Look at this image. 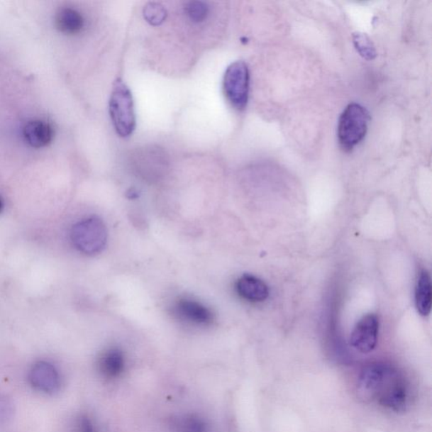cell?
<instances>
[{
    "label": "cell",
    "mask_w": 432,
    "mask_h": 432,
    "mask_svg": "<svg viewBox=\"0 0 432 432\" xmlns=\"http://www.w3.org/2000/svg\"><path fill=\"white\" fill-rule=\"evenodd\" d=\"M359 390L366 397L395 412L405 411L409 399L406 381L397 369L389 364L368 365L359 377Z\"/></svg>",
    "instance_id": "1"
},
{
    "label": "cell",
    "mask_w": 432,
    "mask_h": 432,
    "mask_svg": "<svg viewBox=\"0 0 432 432\" xmlns=\"http://www.w3.org/2000/svg\"><path fill=\"white\" fill-rule=\"evenodd\" d=\"M370 114L366 108L358 104L346 106L338 119V140L343 150L350 153L367 135Z\"/></svg>",
    "instance_id": "2"
},
{
    "label": "cell",
    "mask_w": 432,
    "mask_h": 432,
    "mask_svg": "<svg viewBox=\"0 0 432 432\" xmlns=\"http://www.w3.org/2000/svg\"><path fill=\"white\" fill-rule=\"evenodd\" d=\"M70 237L79 252L86 255H96L106 247L108 230L101 218L91 216L74 225Z\"/></svg>",
    "instance_id": "3"
},
{
    "label": "cell",
    "mask_w": 432,
    "mask_h": 432,
    "mask_svg": "<svg viewBox=\"0 0 432 432\" xmlns=\"http://www.w3.org/2000/svg\"><path fill=\"white\" fill-rule=\"evenodd\" d=\"M111 118L118 135L131 136L136 126V118L132 93L122 80L113 86L109 101Z\"/></svg>",
    "instance_id": "4"
},
{
    "label": "cell",
    "mask_w": 432,
    "mask_h": 432,
    "mask_svg": "<svg viewBox=\"0 0 432 432\" xmlns=\"http://www.w3.org/2000/svg\"><path fill=\"white\" fill-rule=\"evenodd\" d=\"M250 74L248 67L243 61H237L226 69L223 88L227 100L238 111L247 108L249 98Z\"/></svg>",
    "instance_id": "5"
},
{
    "label": "cell",
    "mask_w": 432,
    "mask_h": 432,
    "mask_svg": "<svg viewBox=\"0 0 432 432\" xmlns=\"http://www.w3.org/2000/svg\"><path fill=\"white\" fill-rule=\"evenodd\" d=\"M380 320L377 316L369 314L358 321L351 333L350 343L356 350L363 354L372 353L377 344Z\"/></svg>",
    "instance_id": "6"
},
{
    "label": "cell",
    "mask_w": 432,
    "mask_h": 432,
    "mask_svg": "<svg viewBox=\"0 0 432 432\" xmlns=\"http://www.w3.org/2000/svg\"><path fill=\"white\" fill-rule=\"evenodd\" d=\"M28 377L31 385L43 393H55L60 386L59 372L53 365L47 362L34 364Z\"/></svg>",
    "instance_id": "7"
},
{
    "label": "cell",
    "mask_w": 432,
    "mask_h": 432,
    "mask_svg": "<svg viewBox=\"0 0 432 432\" xmlns=\"http://www.w3.org/2000/svg\"><path fill=\"white\" fill-rule=\"evenodd\" d=\"M176 314L182 319L198 325H209L215 315L207 306L189 298H181L175 304Z\"/></svg>",
    "instance_id": "8"
},
{
    "label": "cell",
    "mask_w": 432,
    "mask_h": 432,
    "mask_svg": "<svg viewBox=\"0 0 432 432\" xmlns=\"http://www.w3.org/2000/svg\"><path fill=\"white\" fill-rule=\"evenodd\" d=\"M236 289L240 297L251 302L264 301L270 294L265 282L252 275L240 276L236 284Z\"/></svg>",
    "instance_id": "9"
},
{
    "label": "cell",
    "mask_w": 432,
    "mask_h": 432,
    "mask_svg": "<svg viewBox=\"0 0 432 432\" xmlns=\"http://www.w3.org/2000/svg\"><path fill=\"white\" fill-rule=\"evenodd\" d=\"M99 371L106 378H116L121 375L126 368V358L121 350L112 348L106 350L98 362Z\"/></svg>",
    "instance_id": "10"
},
{
    "label": "cell",
    "mask_w": 432,
    "mask_h": 432,
    "mask_svg": "<svg viewBox=\"0 0 432 432\" xmlns=\"http://www.w3.org/2000/svg\"><path fill=\"white\" fill-rule=\"evenodd\" d=\"M24 136L30 145L35 148L47 146L52 140L53 131L48 123L43 121H31L24 127Z\"/></svg>",
    "instance_id": "11"
},
{
    "label": "cell",
    "mask_w": 432,
    "mask_h": 432,
    "mask_svg": "<svg viewBox=\"0 0 432 432\" xmlns=\"http://www.w3.org/2000/svg\"><path fill=\"white\" fill-rule=\"evenodd\" d=\"M416 306L418 313L428 316L431 310L432 289L431 276L426 270L421 271L416 287Z\"/></svg>",
    "instance_id": "12"
},
{
    "label": "cell",
    "mask_w": 432,
    "mask_h": 432,
    "mask_svg": "<svg viewBox=\"0 0 432 432\" xmlns=\"http://www.w3.org/2000/svg\"><path fill=\"white\" fill-rule=\"evenodd\" d=\"M56 24L62 33L77 34L84 28V19L77 11L65 8L57 13Z\"/></svg>",
    "instance_id": "13"
},
{
    "label": "cell",
    "mask_w": 432,
    "mask_h": 432,
    "mask_svg": "<svg viewBox=\"0 0 432 432\" xmlns=\"http://www.w3.org/2000/svg\"><path fill=\"white\" fill-rule=\"evenodd\" d=\"M172 429L176 432H209L204 419L196 415H182L172 419Z\"/></svg>",
    "instance_id": "14"
},
{
    "label": "cell",
    "mask_w": 432,
    "mask_h": 432,
    "mask_svg": "<svg viewBox=\"0 0 432 432\" xmlns=\"http://www.w3.org/2000/svg\"><path fill=\"white\" fill-rule=\"evenodd\" d=\"M184 12L189 21L194 24H201L211 15V7L206 2L190 1L186 3Z\"/></svg>",
    "instance_id": "15"
},
{
    "label": "cell",
    "mask_w": 432,
    "mask_h": 432,
    "mask_svg": "<svg viewBox=\"0 0 432 432\" xmlns=\"http://www.w3.org/2000/svg\"><path fill=\"white\" fill-rule=\"evenodd\" d=\"M143 15L145 21L151 26H158L164 23L167 17V11L162 4L150 2L144 8Z\"/></svg>",
    "instance_id": "16"
},
{
    "label": "cell",
    "mask_w": 432,
    "mask_h": 432,
    "mask_svg": "<svg viewBox=\"0 0 432 432\" xmlns=\"http://www.w3.org/2000/svg\"><path fill=\"white\" fill-rule=\"evenodd\" d=\"M354 44L356 50L364 59L372 60L377 56L376 49L366 34L356 33L354 35Z\"/></svg>",
    "instance_id": "17"
},
{
    "label": "cell",
    "mask_w": 432,
    "mask_h": 432,
    "mask_svg": "<svg viewBox=\"0 0 432 432\" xmlns=\"http://www.w3.org/2000/svg\"><path fill=\"white\" fill-rule=\"evenodd\" d=\"M15 414L13 400L6 394H0V426L8 424Z\"/></svg>",
    "instance_id": "18"
},
{
    "label": "cell",
    "mask_w": 432,
    "mask_h": 432,
    "mask_svg": "<svg viewBox=\"0 0 432 432\" xmlns=\"http://www.w3.org/2000/svg\"><path fill=\"white\" fill-rule=\"evenodd\" d=\"M78 432H95L92 422L87 416L79 418L78 422Z\"/></svg>",
    "instance_id": "19"
},
{
    "label": "cell",
    "mask_w": 432,
    "mask_h": 432,
    "mask_svg": "<svg viewBox=\"0 0 432 432\" xmlns=\"http://www.w3.org/2000/svg\"><path fill=\"white\" fill-rule=\"evenodd\" d=\"M4 209V202L1 198H0V213L2 212Z\"/></svg>",
    "instance_id": "20"
}]
</instances>
